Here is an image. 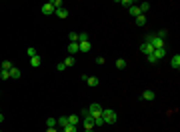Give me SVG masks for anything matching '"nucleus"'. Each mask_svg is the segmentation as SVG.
Masks as SVG:
<instances>
[{"label": "nucleus", "instance_id": "72a5a7b5", "mask_svg": "<svg viewBox=\"0 0 180 132\" xmlns=\"http://www.w3.org/2000/svg\"><path fill=\"white\" fill-rule=\"evenodd\" d=\"M146 58H148V62H150V64H158V60L152 56V54H150V56H146Z\"/></svg>", "mask_w": 180, "mask_h": 132}, {"label": "nucleus", "instance_id": "f03ea898", "mask_svg": "<svg viewBox=\"0 0 180 132\" xmlns=\"http://www.w3.org/2000/svg\"><path fill=\"white\" fill-rule=\"evenodd\" d=\"M144 42L152 44V46H154V50H156V48H164V40H162V38L158 36V34H148Z\"/></svg>", "mask_w": 180, "mask_h": 132}, {"label": "nucleus", "instance_id": "c85d7f7f", "mask_svg": "<svg viewBox=\"0 0 180 132\" xmlns=\"http://www.w3.org/2000/svg\"><path fill=\"white\" fill-rule=\"evenodd\" d=\"M26 54H28V58H32V56H38V52H36V50H34V48H32V46H30V48H28V50H26Z\"/></svg>", "mask_w": 180, "mask_h": 132}, {"label": "nucleus", "instance_id": "dca6fc26", "mask_svg": "<svg viewBox=\"0 0 180 132\" xmlns=\"http://www.w3.org/2000/svg\"><path fill=\"white\" fill-rule=\"evenodd\" d=\"M170 64H172V68H180V54H174V56H172Z\"/></svg>", "mask_w": 180, "mask_h": 132}, {"label": "nucleus", "instance_id": "39448f33", "mask_svg": "<svg viewBox=\"0 0 180 132\" xmlns=\"http://www.w3.org/2000/svg\"><path fill=\"white\" fill-rule=\"evenodd\" d=\"M140 52H144V56H150L152 52H154V46L148 44V42H142L140 44Z\"/></svg>", "mask_w": 180, "mask_h": 132}, {"label": "nucleus", "instance_id": "a878e982", "mask_svg": "<svg viewBox=\"0 0 180 132\" xmlns=\"http://www.w3.org/2000/svg\"><path fill=\"white\" fill-rule=\"evenodd\" d=\"M46 128H56V120H54V118H48L46 120Z\"/></svg>", "mask_w": 180, "mask_h": 132}, {"label": "nucleus", "instance_id": "9d476101", "mask_svg": "<svg viewBox=\"0 0 180 132\" xmlns=\"http://www.w3.org/2000/svg\"><path fill=\"white\" fill-rule=\"evenodd\" d=\"M20 76H22V72H20L18 68H16V66H12V68H10V78H14V80H18Z\"/></svg>", "mask_w": 180, "mask_h": 132}, {"label": "nucleus", "instance_id": "412c9836", "mask_svg": "<svg viewBox=\"0 0 180 132\" xmlns=\"http://www.w3.org/2000/svg\"><path fill=\"white\" fill-rule=\"evenodd\" d=\"M56 124H60L62 128H64V126H68V116H60V118L56 120Z\"/></svg>", "mask_w": 180, "mask_h": 132}, {"label": "nucleus", "instance_id": "7ed1b4c3", "mask_svg": "<svg viewBox=\"0 0 180 132\" xmlns=\"http://www.w3.org/2000/svg\"><path fill=\"white\" fill-rule=\"evenodd\" d=\"M80 116H82V124H84V128H86V130H92V128H94V118L88 114V110H82Z\"/></svg>", "mask_w": 180, "mask_h": 132}, {"label": "nucleus", "instance_id": "6e6552de", "mask_svg": "<svg viewBox=\"0 0 180 132\" xmlns=\"http://www.w3.org/2000/svg\"><path fill=\"white\" fill-rule=\"evenodd\" d=\"M154 90H144L142 94H140V100H154Z\"/></svg>", "mask_w": 180, "mask_h": 132}, {"label": "nucleus", "instance_id": "423d86ee", "mask_svg": "<svg viewBox=\"0 0 180 132\" xmlns=\"http://www.w3.org/2000/svg\"><path fill=\"white\" fill-rule=\"evenodd\" d=\"M42 14H44V16H50V14H54V6L50 4V2L42 4Z\"/></svg>", "mask_w": 180, "mask_h": 132}, {"label": "nucleus", "instance_id": "e433bc0d", "mask_svg": "<svg viewBox=\"0 0 180 132\" xmlns=\"http://www.w3.org/2000/svg\"><path fill=\"white\" fill-rule=\"evenodd\" d=\"M2 120H4V116H2V112H0V122H2Z\"/></svg>", "mask_w": 180, "mask_h": 132}, {"label": "nucleus", "instance_id": "2f4dec72", "mask_svg": "<svg viewBox=\"0 0 180 132\" xmlns=\"http://www.w3.org/2000/svg\"><path fill=\"white\" fill-rule=\"evenodd\" d=\"M120 4H122V6H126V8H130V6H132L134 2H132V0H120Z\"/></svg>", "mask_w": 180, "mask_h": 132}, {"label": "nucleus", "instance_id": "393cba45", "mask_svg": "<svg viewBox=\"0 0 180 132\" xmlns=\"http://www.w3.org/2000/svg\"><path fill=\"white\" fill-rule=\"evenodd\" d=\"M68 40L70 42H78V32H70L68 34Z\"/></svg>", "mask_w": 180, "mask_h": 132}, {"label": "nucleus", "instance_id": "0eeeda50", "mask_svg": "<svg viewBox=\"0 0 180 132\" xmlns=\"http://www.w3.org/2000/svg\"><path fill=\"white\" fill-rule=\"evenodd\" d=\"M152 56L156 58V60H162V58L166 56V48H156V50L152 52Z\"/></svg>", "mask_w": 180, "mask_h": 132}, {"label": "nucleus", "instance_id": "2eb2a0df", "mask_svg": "<svg viewBox=\"0 0 180 132\" xmlns=\"http://www.w3.org/2000/svg\"><path fill=\"white\" fill-rule=\"evenodd\" d=\"M128 12H130V16H134V18L142 14V12H140V8H138V6H134V4L130 6V8H128Z\"/></svg>", "mask_w": 180, "mask_h": 132}, {"label": "nucleus", "instance_id": "c756f323", "mask_svg": "<svg viewBox=\"0 0 180 132\" xmlns=\"http://www.w3.org/2000/svg\"><path fill=\"white\" fill-rule=\"evenodd\" d=\"M64 66H74V56H68L66 60H64Z\"/></svg>", "mask_w": 180, "mask_h": 132}, {"label": "nucleus", "instance_id": "6ab92c4d", "mask_svg": "<svg viewBox=\"0 0 180 132\" xmlns=\"http://www.w3.org/2000/svg\"><path fill=\"white\" fill-rule=\"evenodd\" d=\"M10 68H12V62L10 60H4L2 64H0V70H8L10 72Z\"/></svg>", "mask_w": 180, "mask_h": 132}, {"label": "nucleus", "instance_id": "4c0bfd02", "mask_svg": "<svg viewBox=\"0 0 180 132\" xmlns=\"http://www.w3.org/2000/svg\"><path fill=\"white\" fill-rule=\"evenodd\" d=\"M86 132H94V128H92V130H86Z\"/></svg>", "mask_w": 180, "mask_h": 132}, {"label": "nucleus", "instance_id": "cd10ccee", "mask_svg": "<svg viewBox=\"0 0 180 132\" xmlns=\"http://www.w3.org/2000/svg\"><path fill=\"white\" fill-rule=\"evenodd\" d=\"M94 126H104V120H102V116H96V118H94Z\"/></svg>", "mask_w": 180, "mask_h": 132}, {"label": "nucleus", "instance_id": "4468645a", "mask_svg": "<svg viewBox=\"0 0 180 132\" xmlns=\"http://www.w3.org/2000/svg\"><path fill=\"white\" fill-rule=\"evenodd\" d=\"M54 14H56L58 18H68V10L66 8H58V10H54Z\"/></svg>", "mask_w": 180, "mask_h": 132}, {"label": "nucleus", "instance_id": "a211bd4d", "mask_svg": "<svg viewBox=\"0 0 180 132\" xmlns=\"http://www.w3.org/2000/svg\"><path fill=\"white\" fill-rule=\"evenodd\" d=\"M50 4L54 6V10H58V8H64V2H62V0H50Z\"/></svg>", "mask_w": 180, "mask_h": 132}, {"label": "nucleus", "instance_id": "4be33fe9", "mask_svg": "<svg viewBox=\"0 0 180 132\" xmlns=\"http://www.w3.org/2000/svg\"><path fill=\"white\" fill-rule=\"evenodd\" d=\"M60 132H78V126H72V124H68V126H64Z\"/></svg>", "mask_w": 180, "mask_h": 132}, {"label": "nucleus", "instance_id": "f704fd0d", "mask_svg": "<svg viewBox=\"0 0 180 132\" xmlns=\"http://www.w3.org/2000/svg\"><path fill=\"white\" fill-rule=\"evenodd\" d=\"M96 64H104V58H102V56H96Z\"/></svg>", "mask_w": 180, "mask_h": 132}, {"label": "nucleus", "instance_id": "20e7f679", "mask_svg": "<svg viewBox=\"0 0 180 132\" xmlns=\"http://www.w3.org/2000/svg\"><path fill=\"white\" fill-rule=\"evenodd\" d=\"M102 110H104V108H102L98 102H94V104H90V106H88V114H90L92 118L100 116V114H102Z\"/></svg>", "mask_w": 180, "mask_h": 132}, {"label": "nucleus", "instance_id": "b1692460", "mask_svg": "<svg viewBox=\"0 0 180 132\" xmlns=\"http://www.w3.org/2000/svg\"><path fill=\"white\" fill-rule=\"evenodd\" d=\"M116 68H120V70L126 68V60H124V58H118V60H116Z\"/></svg>", "mask_w": 180, "mask_h": 132}, {"label": "nucleus", "instance_id": "f3484780", "mask_svg": "<svg viewBox=\"0 0 180 132\" xmlns=\"http://www.w3.org/2000/svg\"><path fill=\"white\" fill-rule=\"evenodd\" d=\"M86 84L94 88V86H98V78H96V76H88V80H86Z\"/></svg>", "mask_w": 180, "mask_h": 132}, {"label": "nucleus", "instance_id": "f8f14e48", "mask_svg": "<svg viewBox=\"0 0 180 132\" xmlns=\"http://www.w3.org/2000/svg\"><path fill=\"white\" fill-rule=\"evenodd\" d=\"M40 64H42V58L40 56H32L30 58V66H32V68H38Z\"/></svg>", "mask_w": 180, "mask_h": 132}, {"label": "nucleus", "instance_id": "9b49d317", "mask_svg": "<svg viewBox=\"0 0 180 132\" xmlns=\"http://www.w3.org/2000/svg\"><path fill=\"white\" fill-rule=\"evenodd\" d=\"M90 48H92L90 40H88V42H78V50H80V52H88Z\"/></svg>", "mask_w": 180, "mask_h": 132}, {"label": "nucleus", "instance_id": "7c9ffc66", "mask_svg": "<svg viewBox=\"0 0 180 132\" xmlns=\"http://www.w3.org/2000/svg\"><path fill=\"white\" fill-rule=\"evenodd\" d=\"M0 76H2V80H8V78H10V72L8 70H0Z\"/></svg>", "mask_w": 180, "mask_h": 132}, {"label": "nucleus", "instance_id": "5701e85b", "mask_svg": "<svg viewBox=\"0 0 180 132\" xmlns=\"http://www.w3.org/2000/svg\"><path fill=\"white\" fill-rule=\"evenodd\" d=\"M88 40H90V36H88L86 32H80V34H78V42H88Z\"/></svg>", "mask_w": 180, "mask_h": 132}, {"label": "nucleus", "instance_id": "473e14b6", "mask_svg": "<svg viewBox=\"0 0 180 132\" xmlns=\"http://www.w3.org/2000/svg\"><path fill=\"white\" fill-rule=\"evenodd\" d=\"M64 68H66V66H64V62H58V64H56V70H58V72H64Z\"/></svg>", "mask_w": 180, "mask_h": 132}, {"label": "nucleus", "instance_id": "1a4fd4ad", "mask_svg": "<svg viewBox=\"0 0 180 132\" xmlns=\"http://www.w3.org/2000/svg\"><path fill=\"white\" fill-rule=\"evenodd\" d=\"M68 124L78 126V124H80V116H78V114H70V116H68Z\"/></svg>", "mask_w": 180, "mask_h": 132}, {"label": "nucleus", "instance_id": "aec40b11", "mask_svg": "<svg viewBox=\"0 0 180 132\" xmlns=\"http://www.w3.org/2000/svg\"><path fill=\"white\" fill-rule=\"evenodd\" d=\"M144 24H146V16H144V14L136 16V26H144Z\"/></svg>", "mask_w": 180, "mask_h": 132}, {"label": "nucleus", "instance_id": "ddd939ff", "mask_svg": "<svg viewBox=\"0 0 180 132\" xmlns=\"http://www.w3.org/2000/svg\"><path fill=\"white\" fill-rule=\"evenodd\" d=\"M68 52H70V56H74L76 52H80L78 50V42H70L68 44Z\"/></svg>", "mask_w": 180, "mask_h": 132}, {"label": "nucleus", "instance_id": "c9c22d12", "mask_svg": "<svg viewBox=\"0 0 180 132\" xmlns=\"http://www.w3.org/2000/svg\"><path fill=\"white\" fill-rule=\"evenodd\" d=\"M46 132H60V130H56V128H46Z\"/></svg>", "mask_w": 180, "mask_h": 132}, {"label": "nucleus", "instance_id": "bb28decb", "mask_svg": "<svg viewBox=\"0 0 180 132\" xmlns=\"http://www.w3.org/2000/svg\"><path fill=\"white\" fill-rule=\"evenodd\" d=\"M138 8H140V12L144 14V12H146V10L150 8V4H148V2H142V4H138Z\"/></svg>", "mask_w": 180, "mask_h": 132}, {"label": "nucleus", "instance_id": "f257e3e1", "mask_svg": "<svg viewBox=\"0 0 180 132\" xmlns=\"http://www.w3.org/2000/svg\"><path fill=\"white\" fill-rule=\"evenodd\" d=\"M100 116H102V120H104V124H114L116 120H118V116H116V112H114L112 108H104Z\"/></svg>", "mask_w": 180, "mask_h": 132}]
</instances>
